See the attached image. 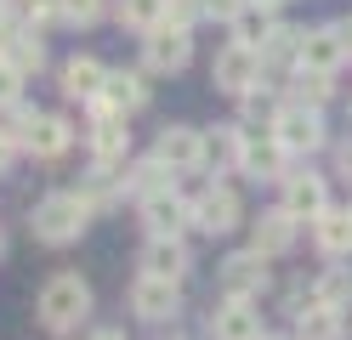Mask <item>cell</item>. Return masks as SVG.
<instances>
[{
    "label": "cell",
    "instance_id": "6da1fadb",
    "mask_svg": "<svg viewBox=\"0 0 352 340\" xmlns=\"http://www.w3.org/2000/svg\"><path fill=\"white\" fill-rule=\"evenodd\" d=\"M85 221H91V199L85 193H52L34 210V238L40 244H69V238L85 233Z\"/></svg>",
    "mask_w": 352,
    "mask_h": 340
},
{
    "label": "cell",
    "instance_id": "3957f363",
    "mask_svg": "<svg viewBox=\"0 0 352 340\" xmlns=\"http://www.w3.org/2000/svg\"><path fill=\"white\" fill-rule=\"evenodd\" d=\"M273 136L284 142V153H307V148H318V142H324L318 108H307V102H296V108H284V113H273Z\"/></svg>",
    "mask_w": 352,
    "mask_h": 340
},
{
    "label": "cell",
    "instance_id": "603a6c76",
    "mask_svg": "<svg viewBox=\"0 0 352 340\" xmlns=\"http://www.w3.org/2000/svg\"><path fill=\"white\" fill-rule=\"evenodd\" d=\"M301 340H341V306L307 301V312H301Z\"/></svg>",
    "mask_w": 352,
    "mask_h": 340
},
{
    "label": "cell",
    "instance_id": "7a4b0ae2",
    "mask_svg": "<svg viewBox=\"0 0 352 340\" xmlns=\"http://www.w3.org/2000/svg\"><path fill=\"white\" fill-rule=\"evenodd\" d=\"M85 312H91V289H85L74 272H57V278L40 289V324L46 329H74Z\"/></svg>",
    "mask_w": 352,
    "mask_h": 340
},
{
    "label": "cell",
    "instance_id": "484cf974",
    "mask_svg": "<svg viewBox=\"0 0 352 340\" xmlns=\"http://www.w3.org/2000/svg\"><path fill=\"white\" fill-rule=\"evenodd\" d=\"M205 159L239 170V159H245V136H239V131H216V136H205Z\"/></svg>",
    "mask_w": 352,
    "mask_h": 340
},
{
    "label": "cell",
    "instance_id": "9c48e42d",
    "mask_svg": "<svg viewBox=\"0 0 352 340\" xmlns=\"http://www.w3.org/2000/svg\"><path fill=\"white\" fill-rule=\"evenodd\" d=\"M193 57V40H188V23H160V29L148 34V63L153 68H182Z\"/></svg>",
    "mask_w": 352,
    "mask_h": 340
},
{
    "label": "cell",
    "instance_id": "4dcf8cb0",
    "mask_svg": "<svg viewBox=\"0 0 352 340\" xmlns=\"http://www.w3.org/2000/svg\"><path fill=\"white\" fill-rule=\"evenodd\" d=\"M17 85H23V74H17L12 63H0V108H12V102H17Z\"/></svg>",
    "mask_w": 352,
    "mask_h": 340
},
{
    "label": "cell",
    "instance_id": "ffe728a7",
    "mask_svg": "<svg viewBox=\"0 0 352 340\" xmlns=\"http://www.w3.org/2000/svg\"><path fill=\"white\" fill-rule=\"evenodd\" d=\"M182 261L188 256H182V244H176V238H153L142 249V272H148V278H170L176 284V278H182Z\"/></svg>",
    "mask_w": 352,
    "mask_h": 340
},
{
    "label": "cell",
    "instance_id": "f1b7e54d",
    "mask_svg": "<svg viewBox=\"0 0 352 340\" xmlns=\"http://www.w3.org/2000/svg\"><path fill=\"white\" fill-rule=\"evenodd\" d=\"M324 97H329V74H318V68H301V102L318 108Z\"/></svg>",
    "mask_w": 352,
    "mask_h": 340
},
{
    "label": "cell",
    "instance_id": "ac0fdd59",
    "mask_svg": "<svg viewBox=\"0 0 352 340\" xmlns=\"http://www.w3.org/2000/svg\"><path fill=\"white\" fill-rule=\"evenodd\" d=\"M278 165H284V142L278 136H245V159H239L245 176H278Z\"/></svg>",
    "mask_w": 352,
    "mask_h": 340
},
{
    "label": "cell",
    "instance_id": "277c9868",
    "mask_svg": "<svg viewBox=\"0 0 352 340\" xmlns=\"http://www.w3.org/2000/svg\"><path fill=\"white\" fill-rule=\"evenodd\" d=\"M256 74H261V52H256V45H228V52L222 57H216V85H222V91H233V97H245V91L256 85Z\"/></svg>",
    "mask_w": 352,
    "mask_h": 340
},
{
    "label": "cell",
    "instance_id": "4316f807",
    "mask_svg": "<svg viewBox=\"0 0 352 340\" xmlns=\"http://www.w3.org/2000/svg\"><path fill=\"white\" fill-rule=\"evenodd\" d=\"M165 188H170V176H165V165H160V159H142V165L131 170V193L153 199V193H165Z\"/></svg>",
    "mask_w": 352,
    "mask_h": 340
},
{
    "label": "cell",
    "instance_id": "7c38bea8",
    "mask_svg": "<svg viewBox=\"0 0 352 340\" xmlns=\"http://www.w3.org/2000/svg\"><path fill=\"white\" fill-rule=\"evenodd\" d=\"M210 335L216 340H261V317H256L250 301H228V306H216Z\"/></svg>",
    "mask_w": 352,
    "mask_h": 340
},
{
    "label": "cell",
    "instance_id": "52a82bcc",
    "mask_svg": "<svg viewBox=\"0 0 352 340\" xmlns=\"http://www.w3.org/2000/svg\"><path fill=\"white\" fill-rule=\"evenodd\" d=\"M125 148H131V125L120 120L114 108H108L102 97H97V125H91V153L102 159V165H114V159H125Z\"/></svg>",
    "mask_w": 352,
    "mask_h": 340
},
{
    "label": "cell",
    "instance_id": "30bf717a",
    "mask_svg": "<svg viewBox=\"0 0 352 340\" xmlns=\"http://www.w3.org/2000/svg\"><path fill=\"white\" fill-rule=\"evenodd\" d=\"M153 159H160L165 170H193L205 159V136H193L188 125H170L165 136H160V148H153Z\"/></svg>",
    "mask_w": 352,
    "mask_h": 340
},
{
    "label": "cell",
    "instance_id": "2e32d148",
    "mask_svg": "<svg viewBox=\"0 0 352 340\" xmlns=\"http://www.w3.org/2000/svg\"><path fill=\"white\" fill-rule=\"evenodd\" d=\"M233 34H239V45H256V52H267V40L278 34V29H273L267 0H261V6H256V0H245V12L233 17Z\"/></svg>",
    "mask_w": 352,
    "mask_h": 340
},
{
    "label": "cell",
    "instance_id": "5b68a950",
    "mask_svg": "<svg viewBox=\"0 0 352 340\" xmlns=\"http://www.w3.org/2000/svg\"><path fill=\"white\" fill-rule=\"evenodd\" d=\"M261 284H267V256H261V249H245V256H228V261H222L228 301H250Z\"/></svg>",
    "mask_w": 352,
    "mask_h": 340
},
{
    "label": "cell",
    "instance_id": "d6986e66",
    "mask_svg": "<svg viewBox=\"0 0 352 340\" xmlns=\"http://www.w3.org/2000/svg\"><path fill=\"white\" fill-rule=\"evenodd\" d=\"M23 142H29V153L52 159V153H63V148H69V125H63V120H52V113H34V120H29V131H23Z\"/></svg>",
    "mask_w": 352,
    "mask_h": 340
},
{
    "label": "cell",
    "instance_id": "e575fe53",
    "mask_svg": "<svg viewBox=\"0 0 352 340\" xmlns=\"http://www.w3.org/2000/svg\"><path fill=\"white\" fill-rule=\"evenodd\" d=\"M341 170H346V176H352V142H346V148H341Z\"/></svg>",
    "mask_w": 352,
    "mask_h": 340
},
{
    "label": "cell",
    "instance_id": "9a60e30c",
    "mask_svg": "<svg viewBox=\"0 0 352 340\" xmlns=\"http://www.w3.org/2000/svg\"><path fill=\"white\" fill-rule=\"evenodd\" d=\"M313 233H318L324 256H352V210H336V204H329V210L313 221Z\"/></svg>",
    "mask_w": 352,
    "mask_h": 340
},
{
    "label": "cell",
    "instance_id": "4fadbf2b",
    "mask_svg": "<svg viewBox=\"0 0 352 340\" xmlns=\"http://www.w3.org/2000/svg\"><path fill=\"white\" fill-rule=\"evenodd\" d=\"M346 57V45L336 29H301V68H318V74H336V63Z\"/></svg>",
    "mask_w": 352,
    "mask_h": 340
},
{
    "label": "cell",
    "instance_id": "d4e9b609",
    "mask_svg": "<svg viewBox=\"0 0 352 340\" xmlns=\"http://www.w3.org/2000/svg\"><path fill=\"white\" fill-rule=\"evenodd\" d=\"M313 301H318V306H341V301H352V272H346V267L324 272V278L313 284Z\"/></svg>",
    "mask_w": 352,
    "mask_h": 340
},
{
    "label": "cell",
    "instance_id": "8fae6325",
    "mask_svg": "<svg viewBox=\"0 0 352 340\" xmlns=\"http://www.w3.org/2000/svg\"><path fill=\"white\" fill-rule=\"evenodd\" d=\"M131 306H137V317H153V324H160V317H170L176 312V284L170 278H142L131 284Z\"/></svg>",
    "mask_w": 352,
    "mask_h": 340
},
{
    "label": "cell",
    "instance_id": "f546056e",
    "mask_svg": "<svg viewBox=\"0 0 352 340\" xmlns=\"http://www.w3.org/2000/svg\"><path fill=\"white\" fill-rule=\"evenodd\" d=\"M57 12L69 23H97L102 17V0H57Z\"/></svg>",
    "mask_w": 352,
    "mask_h": 340
},
{
    "label": "cell",
    "instance_id": "cb8c5ba5",
    "mask_svg": "<svg viewBox=\"0 0 352 340\" xmlns=\"http://www.w3.org/2000/svg\"><path fill=\"white\" fill-rule=\"evenodd\" d=\"M165 6L170 0H120V23H131V29H160Z\"/></svg>",
    "mask_w": 352,
    "mask_h": 340
},
{
    "label": "cell",
    "instance_id": "83f0119b",
    "mask_svg": "<svg viewBox=\"0 0 352 340\" xmlns=\"http://www.w3.org/2000/svg\"><path fill=\"white\" fill-rule=\"evenodd\" d=\"M6 63L17 68V74H29V68H40V63H46V52H40V40H23V34H17V40L6 45Z\"/></svg>",
    "mask_w": 352,
    "mask_h": 340
},
{
    "label": "cell",
    "instance_id": "e0dca14e",
    "mask_svg": "<svg viewBox=\"0 0 352 340\" xmlns=\"http://www.w3.org/2000/svg\"><path fill=\"white\" fill-rule=\"evenodd\" d=\"M102 85H108L102 63H91V57H74V63H63V91H69V97L97 102V97H102Z\"/></svg>",
    "mask_w": 352,
    "mask_h": 340
},
{
    "label": "cell",
    "instance_id": "44dd1931",
    "mask_svg": "<svg viewBox=\"0 0 352 340\" xmlns=\"http://www.w3.org/2000/svg\"><path fill=\"white\" fill-rule=\"evenodd\" d=\"M290 238H296V216H290V210H273V216L256 221V249H261V256L290 249Z\"/></svg>",
    "mask_w": 352,
    "mask_h": 340
},
{
    "label": "cell",
    "instance_id": "8992f818",
    "mask_svg": "<svg viewBox=\"0 0 352 340\" xmlns=\"http://www.w3.org/2000/svg\"><path fill=\"white\" fill-rule=\"evenodd\" d=\"M193 227H205V233H233L239 227V193L233 188H205L193 199Z\"/></svg>",
    "mask_w": 352,
    "mask_h": 340
},
{
    "label": "cell",
    "instance_id": "7402d4cb",
    "mask_svg": "<svg viewBox=\"0 0 352 340\" xmlns=\"http://www.w3.org/2000/svg\"><path fill=\"white\" fill-rule=\"evenodd\" d=\"M102 102L108 108H142L148 102V85H142V74H108V85H102Z\"/></svg>",
    "mask_w": 352,
    "mask_h": 340
},
{
    "label": "cell",
    "instance_id": "836d02e7",
    "mask_svg": "<svg viewBox=\"0 0 352 340\" xmlns=\"http://www.w3.org/2000/svg\"><path fill=\"white\" fill-rule=\"evenodd\" d=\"M336 34H341V45L352 52V17H341V23H336Z\"/></svg>",
    "mask_w": 352,
    "mask_h": 340
},
{
    "label": "cell",
    "instance_id": "5bb4252c",
    "mask_svg": "<svg viewBox=\"0 0 352 340\" xmlns=\"http://www.w3.org/2000/svg\"><path fill=\"white\" fill-rule=\"evenodd\" d=\"M284 210H290V216H324L329 210V193H324V181L318 176H290V181H284Z\"/></svg>",
    "mask_w": 352,
    "mask_h": 340
},
{
    "label": "cell",
    "instance_id": "1f68e13d",
    "mask_svg": "<svg viewBox=\"0 0 352 340\" xmlns=\"http://www.w3.org/2000/svg\"><path fill=\"white\" fill-rule=\"evenodd\" d=\"M205 12H210V17H228V23H233L239 12H245V0H205Z\"/></svg>",
    "mask_w": 352,
    "mask_h": 340
},
{
    "label": "cell",
    "instance_id": "d590c367",
    "mask_svg": "<svg viewBox=\"0 0 352 340\" xmlns=\"http://www.w3.org/2000/svg\"><path fill=\"white\" fill-rule=\"evenodd\" d=\"M97 340H125V335H120V329H102V335H97Z\"/></svg>",
    "mask_w": 352,
    "mask_h": 340
},
{
    "label": "cell",
    "instance_id": "ba28073f",
    "mask_svg": "<svg viewBox=\"0 0 352 340\" xmlns=\"http://www.w3.org/2000/svg\"><path fill=\"white\" fill-rule=\"evenodd\" d=\"M142 221H148L153 238H176V233H182V221H193V204H182V199L165 188V193L142 199Z\"/></svg>",
    "mask_w": 352,
    "mask_h": 340
},
{
    "label": "cell",
    "instance_id": "d6a6232c",
    "mask_svg": "<svg viewBox=\"0 0 352 340\" xmlns=\"http://www.w3.org/2000/svg\"><path fill=\"white\" fill-rule=\"evenodd\" d=\"M12 148H17V136H6V131H0V170L12 165Z\"/></svg>",
    "mask_w": 352,
    "mask_h": 340
}]
</instances>
